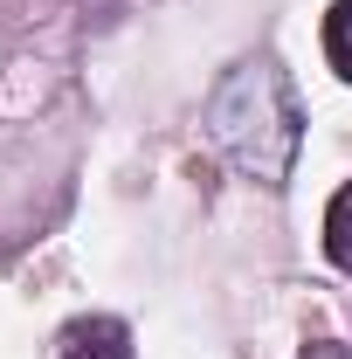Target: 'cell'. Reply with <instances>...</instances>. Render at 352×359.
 Returning a JSON list of instances; mask_svg holds the SVG:
<instances>
[{
    "mask_svg": "<svg viewBox=\"0 0 352 359\" xmlns=\"http://www.w3.org/2000/svg\"><path fill=\"white\" fill-rule=\"evenodd\" d=\"M325 249L339 269H352V187H339L332 208H325Z\"/></svg>",
    "mask_w": 352,
    "mask_h": 359,
    "instance_id": "obj_2",
    "label": "cell"
},
{
    "mask_svg": "<svg viewBox=\"0 0 352 359\" xmlns=\"http://www.w3.org/2000/svg\"><path fill=\"white\" fill-rule=\"evenodd\" d=\"M297 359H352V353H346V346H332V339H311Z\"/></svg>",
    "mask_w": 352,
    "mask_h": 359,
    "instance_id": "obj_4",
    "label": "cell"
},
{
    "mask_svg": "<svg viewBox=\"0 0 352 359\" xmlns=\"http://www.w3.org/2000/svg\"><path fill=\"white\" fill-rule=\"evenodd\" d=\"M325 62L352 83V0H339V7L325 14Z\"/></svg>",
    "mask_w": 352,
    "mask_h": 359,
    "instance_id": "obj_3",
    "label": "cell"
},
{
    "mask_svg": "<svg viewBox=\"0 0 352 359\" xmlns=\"http://www.w3.org/2000/svg\"><path fill=\"white\" fill-rule=\"evenodd\" d=\"M55 359H138L132 346V325L125 318H104V311H83L55 332Z\"/></svg>",
    "mask_w": 352,
    "mask_h": 359,
    "instance_id": "obj_1",
    "label": "cell"
}]
</instances>
